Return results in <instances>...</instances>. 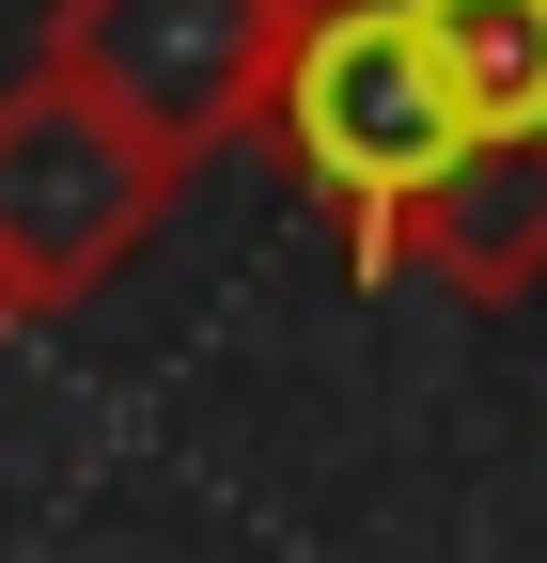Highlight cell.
I'll use <instances>...</instances> for the list:
<instances>
[{
  "label": "cell",
  "instance_id": "1",
  "mask_svg": "<svg viewBox=\"0 0 547 563\" xmlns=\"http://www.w3.org/2000/svg\"><path fill=\"white\" fill-rule=\"evenodd\" d=\"M266 141L298 157V188L328 203V235H345L360 282H406L423 203L469 173L454 79L423 63L406 0H298V47H282V95H266Z\"/></svg>",
  "mask_w": 547,
  "mask_h": 563
},
{
  "label": "cell",
  "instance_id": "2",
  "mask_svg": "<svg viewBox=\"0 0 547 563\" xmlns=\"http://www.w3.org/2000/svg\"><path fill=\"white\" fill-rule=\"evenodd\" d=\"M298 47V0H47V79H79L125 141H157V173L188 188L220 141L266 125Z\"/></svg>",
  "mask_w": 547,
  "mask_h": 563
},
{
  "label": "cell",
  "instance_id": "3",
  "mask_svg": "<svg viewBox=\"0 0 547 563\" xmlns=\"http://www.w3.org/2000/svg\"><path fill=\"white\" fill-rule=\"evenodd\" d=\"M157 220H172L157 141H125L79 79L32 63V79L0 95V266H16V298L32 313H79Z\"/></svg>",
  "mask_w": 547,
  "mask_h": 563
},
{
  "label": "cell",
  "instance_id": "4",
  "mask_svg": "<svg viewBox=\"0 0 547 563\" xmlns=\"http://www.w3.org/2000/svg\"><path fill=\"white\" fill-rule=\"evenodd\" d=\"M406 32H423V63L454 79L469 157L547 141V0H406Z\"/></svg>",
  "mask_w": 547,
  "mask_h": 563
},
{
  "label": "cell",
  "instance_id": "5",
  "mask_svg": "<svg viewBox=\"0 0 547 563\" xmlns=\"http://www.w3.org/2000/svg\"><path fill=\"white\" fill-rule=\"evenodd\" d=\"M16 329H32V298H16V266H0V344H16Z\"/></svg>",
  "mask_w": 547,
  "mask_h": 563
}]
</instances>
